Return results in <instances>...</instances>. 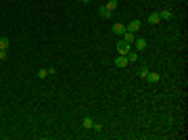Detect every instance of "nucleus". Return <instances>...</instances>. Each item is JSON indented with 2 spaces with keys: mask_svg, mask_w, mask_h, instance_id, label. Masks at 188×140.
I'll return each mask as SVG.
<instances>
[{
  "mask_svg": "<svg viewBox=\"0 0 188 140\" xmlns=\"http://www.w3.org/2000/svg\"><path fill=\"white\" fill-rule=\"evenodd\" d=\"M107 8H109V11L113 13V11L117 8V2H115V0H109V2H107Z\"/></svg>",
  "mask_w": 188,
  "mask_h": 140,
  "instance_id": "nucleus-13",
  "label": "nucleus"
},
{
  "mask_svg": "<svg viewBox=\"0 0 188 140\" xmlns=\"http://www.w3.org/2000/svg\"><path fill=\"white\" fill-rule=\"evenodd\" d=\"M146 21H148V25H157V23L161 21V17H159V13H150V17H148Z\"/></svg>",
  "mask_w": 188,
  "mask_h": 140,
  "instance_id": "nucleus-4",
  "label": "nucleus"
},
{
  "mask_svg": "<svg viewBox=\"0 0 188 140\" xmlns=\"http://www.w3.org/2000/svg\"><path fill=\"white\" fill-rule=\"evenodd\" d=\"M115 65H117V67H126V65H128V59H126L123 54H119V56L115 59Z\"/></svg>",
  "mask_w": 188,
  "mask_h": 140,
  "instance_id": "nucleus-9",
  "label": "nucleus"
},
{
  "mask_svg": "<svg viewBox=\"0 0 188 140\" xmlns=\"http://www.w3.org/2000/svg\"><path fill=\"white\" fill-rule=\"evenodd\" d=\"M84 2H92V0H84Z\"/></svg>",
  "mask_w": 188,
  "mask_h": 140,
  "instance_id": "nucleus-18",
  "label": "nucleus"
},
{
  "mask_svg": "<svg viewBox=\"0 0 188 140\" xmlns=\"http://www.w3.org/2000/svg\"><path fill=\"white\" fill-rule=\"evenodd\" d=\"M113 34L123 36V34H126V25H123V23H115V25H113Z\"/></svg>",
  "mask_w": 188,
  "mask_h": 140,
  "instance_id": "nucleus-3",
  "label": "nucleus"
},
{
  "mask_svg": "<svg viewBox=\"0 0 188 140\" xmlns=\"http://www.w3.org/2000/svg\"><path fill=\"white\" fill-rule=\"evenodd\" d=\"M126 59H128V63H136V61H138V52H134V48H132V50L126 54Z\"/></svg>",
  "mask_w": 188,
  "mask_h": 140,
  "instance_id": "nucleus-6",
  "label": "nucleus"
},
{
  "mask_svg": "<svg viewBox=\"0 0 188 140\" xmlns=\"http://www.w3.org/2000/svg\"><path fill=\"white\" fill-rule=\"evenodd\" d=\"M121 40H126V42H128V44H132V42H134V32H126V34H123V38H121Z\"/></svg>",
  "mask_w": 188,
  "mask_h": 140,
  "instance_id": "nucleus-10",
  "label": "nucleus"
},
{
  "mask_svg": "<svg viewBox=\"0 0 188 140\" xmlns=\"http://www.w3.org/2000/svg\"><path fill=\"white\" fill-rule=\"evenodd\" d=\"M6 56H8V54H6V50H0V61H4Z\"/></svg>",
  "mask_w": 188,
  "mask_h": 140,
  "instance_id": "nucleus-17",
  "label": "nucleus"
},
{
  "mask_svg": "<svg viewBox=\"0 0 188 140\" xmlns=\"http://www.w3.org/2000/svg\"><path fill=\"white\" fill-rule=\"evenodd\" d=\"M142 27V23L138 21V19H134V21H130L128 25H126V32H138Z\"/></svg>",
  "mask_w": 188,
  "mask_h": 140,
  "instance_id": "nucleus-2",
  "label": "nucleus"
},
{
  "mask_svg": "<svg viewBox=\"0 0 188 140\" xmlns=\"http://www.w3.org/2000/svg\"><path fill=\"white\" fill-rule=\"evenodd\" d=\"M98 15H100L102 19H111V11H109L107 6H100V8H98Z\"/></svg>",
  "mask_w": 188,
  "mask_h": 140,
  "instance_id": "nucleus-5",
  "label": "nucleus"
},
{
  "mask_svg": "<svg viewBox=\"0 0 188 140\" xmlns=\"http://www.w3.org/2000/svg\"><path fill=\"white\" fill-rule=\"evenodd\" d=\"M46 75H48V69H38V78L40 80H44Z\"/></svg>",
  "mask_w": 188,
  "mask_h": 140,
  "instance_id": "nucleus-15",
  "label": "nucleus"
},
{
  "mask_svg": "<svg viewBox=\"0 0 188 140\" xmlns=\"http://www.w3.org/2000/svg\"><path fill=\"white\" fill-rule=\"evenodd\" d=\"M8 44H11V42H8V38H0V50H6V48H8Z\"/></svg>",
  "mask_w": 188,
  "mask_h": 140,
  "instance_id": "nucleus-11",
  "label": "nucleus"
},
{
  "mask_svg": "<svg viewBox=\"0 0 188 140\" xmlns=\"http://www.w3.org/2000/svg\"><path fill=\"white\" fill-rule=\"evenodd\" d=\"M138 73H140V78H144V80H146V75H148V69H146V67H142Z\"/></svg>",
  "mask_w": 188,
  "mask_h": 140,
  "instance_id": "nucleus-16",
  "label": "nucleus"
},
{
  "mask_svg": "<svg viewBox=\"0 0 188 140\" xmlns=\"http://www.w3.org/2000/svg\"><path fill=\"white\" fill-rule=\"evenodd\" d=\"M92 126H94L92 117H86V119H84V128H92Z\"/></svg>",
  "mask_w": 188,
  "mask_h": 140,
  "instance_id": "nucleus-14",
  "label": "nucleus"
},
{
  "mask_svg": "<svg viewBox=\"0 0 188 140\" xmlns=\"http://www.w3.org/2000/svg\"><path fill=\"white\" fill-rule=\"evenodd\" d=\"M130 50H132V44H128L126 40H119V42H117V52H119V54H123V56H126Z\"/></svg>",
  "mask_w": 188,
  "mask_h": 140,
  "instance_id": "nucleus-1",
  "label": "nucleus"
},
{
  "mask_svg": "<svg viewBox=\"0 0 188 140\" xmlns=\"http://www.w3.org/2000/svg\"><path fill=\"white\" fill-rule=\"evenodd\" d=\"M146 80H148V82H159V73H150V71H148Z\"/></svg>",
  "mask_w": 188,
  "mask_h": 140,
  "instance_id": "nucleus-12",
  "label": "nucleus"
},
{
  "mask_svg": "<svg viewBox=\"0 0 188 140\" xmlns=\"http://www.w3.org/2000/svg\"><path fill=\"white\" fill-rule=\"evenodd\" d=\"M146 46H148V42H146L144 38H138V40H136V50H146Z\"/></svg>",
  "mask_w": 188,
  "mask_h": 140,
  "instance_id": "nucleus-7",
  "label": "nucleus"
},
{
  "mask_svg": "<svg viewBox=\"0 0 188 140\" xmlns=\"http://www.w3.org/2000/svg\"><path fill=\"white\" fill-rule=\"evenodd\" d=\"M159 17H161V19H165V21H169V19L174 17V13H171L169 8H165V11H161V13H159Z\"/></svg>",
  "mask_w": 188,
  "mask_h": 140,
  "instance_id": "nucleus-8",
  "label": "nucleus"
}]
</instances>
